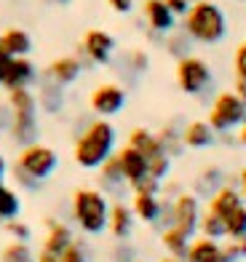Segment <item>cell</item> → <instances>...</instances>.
<instances>
[{"instance_id": "6da1fadb", "label": "cell", "mask_w": 246, "mask_h": 262, "mask_svg": "<svg viewBox=\"0 0 246 262\" xmlns=\"http://www.w3.org/2000/svg\"><path fill=\"white\" fill-rule=\"evenodd\" d=\"M115 145H118V131H115V126L107 118H94V121H88L83 126V131L75 134L73 161L86 171H97L115 152Z\"/></svg>"}, {"instance_id": "7a4b0ae2", "label": "cell", "mask_w": 246, "mask_h": 262, "mask_svg": "<svg viewBox=\"0 0 246 262\" xmlns=\"http://www.w3.org/2000/svg\"><path fill=\"white\" fill-rule=\"evenodd\" d=\"M182 32L193 43L217 46L228 35V16L212 0H195L187 8V14L182 16Z\"/></svg>"}, {"instance_id": "3957f363", "label": "cell", "mask_w": 246, "mask_h": 262, "mask_svg": "<svg viewBox=\"0 0 246 262\" xmlns=\"http://www.w3.org/2000/svg\"><path fill=\"white\" fill-rule=\"evenodd\" d=\"M70 214L83 235H102L107 230L110 198L99 187H78L70 201Z\"/></svg>"}, {"instance_id": "277c9868", "label": "cell", "mask_w": 246, "mask_h": 262, "mask_svg": "<svg viewBox=\"0 0 246 262\" xmlns=\"http://www.w3.org/2000/svg\"><path fill=\"white\" fill-rule=\"evenodd\" d=\"M14 163H16L25 174H30L32 180L46 182V180H51V177H54L56 169H59V152H56L51 145L32 142V145L19 147Z\"/></svg>"}, {"instance_id": "5b68a950", "label": "cell", "mask_w": 246, "mask_h": 262, "mask_svg": "<svg viewBox=\"0 0 246 262\" xmlns=\"http://www.w3.org/2000/svg\"><path fill=\"white\" fill-rule=\"evenodd\" d=\"M243 121H246V102L238 99L233 91H219L212 102L209 118H206L212 131L214 134H228V131L238 128Z\"/></svg>"}, {"instance_id": "8992f818", "label": "cell", "mask_w": 246, "mask_h": 262, "mask_svg": "<svg viewBox=\"0 0 246 262\" xmlns=\"http://www.w3.org/2000/svg\"><path fill=\"white\" fill-rule=\"evenodd\" d=\"M174 78H177V86L187 97H201L212 83V67H209L206 59L187 54L182 59H177V67H174Z\"/></svg>"}, {"instance_id": "52a82bcc", "label": "cell", "mask_w": 246, "mask_h": 262, "mask_svg": "<svg viewBox=\"0 0 246 262\" xmlns=\"http://www.w3.org/2000/svg\"><path fill=\"white\" fill-rule=\"evenodd\" d=\"M169 228H177L180 233H185L187 238H193L198 233V220H201V198L195 193H177L169 201Z\"/></svg>"}, {"instance_id": "ba28073f", "label": "cell", "mask_w": 246, "mask_h": 262, "mask_svg": "<svg viewBox=\"0 0 246 262\" xmlns=\"http://www.w3.org/2000/svg\"><path fill=\"white\" fill-rule=\"evenodd\" d=\"M126 107V89L121 83H99L97 89L88 94V110L97 118H110L118 115Z\"/></svg>"}, {"instance_id": "9c48e42d", "label": "cell", "mask_w": 246, "mask_h": 262, "mask_svg": "<svg viewBox=\"0 0 246 262\" xmlns=\"http://www.w3.org/2000/svg\"><path fill=\"white\" fill-rule=\"evenodd\" d=\"M80 54H83L91 64H110V59L115 54V38L107 30L91 27L83 40H80Z\"/></svg>"}, {"instance_id": "30bf717a", "label": "cell", "mask_w": 246, "mask_h": 262, "mask_svg": "<svg viewBox=\"0 0 246 262\" xmlns=\"http://www.w3.org/2000/svg\"><path fill=\"white\" fill-rule=\"evenodd\" d=\"M80 73H83V62H80V56H73V54H64V56H56L49 62V67L43 70V75L46 80H51L56 83V86H73V83L80 78Z\"/></svg>"}, {"instance_id": "8fae6325", "label": "cell", "mask_w": 246, "mask_h": 262, "mask_svg": "<svg viewBox=\"0 0 246 262\" xmlns=\"http://www.w3.org/2000/svg\"><path fill=\"white\" fill-rule=\"evenodd\" d=\"M35 80H38V70L30 62V56H11L8 70L3 75V83L0 89L14 91V89H32Z\"/></svg>"}, {"instance_id": "7c38bea8", "label": "cell", "mask_w": 246, "mask_h": 262, "mask_svg": "<svg viewBox=\"0 0 246 262\" xmlns=\"http://www.w3.org/2000/svg\"><path fill=\"white\" fill-rule=\"evenodd\" d=\"M115 158H118V166H121V174L128 187L139 185L147 177V158L142 156V152H137L134 147H121L115 150Z\"/></svg>"}, {"instance_id": "4fadbf2b", "label": "cell", "mask_w": 246, "mask_h": 262, "mask_svg": "<svg viewBox=\"0 0 246 262\" xmlns=\"http://www.w3.org/2000/svg\"><path fill=\"white\" fill-rule=\"evenodd\" d=\"M40 137V121H38V113H27V115H11V123H8V139L14 142L16 147H25L38 142Z\"/></svg>"}, {"instance_id": "5bb4252c", "label": "cell", "mask_w": 246, "mask_h": 262, "mask_svg": "<svg viewBox=\"0 0 246 262\" xmlns=\"http://www.w3.org/2000/svg\"><path fill=\"white\" fill-rule=\"evenodd\" d=\"M142 16L147 21V30L158 32V35H169L174 27H177V16L166 8L163 0H145L142 3Z\"/></svg>"}, {"instance_id": "9a60e30c", "label": "cell", "mask_w": 246, "mask_h": 262, "mask_svg": "<svg viewBox=\"0 0 246 262\" xmlns=\"http://www.w3.org/2000/svg\"><path fill=\"white\" fill-rule=\"evenodd\" d=\"M128 209H131L137 222L155 225V222H161L163 201H161L158 193H134V190H131V204H128Z\"/></svg>"}, {"instance_id": "2e32d148", "label": "cell", "mask_w": 246, "mask_h": 262, "mask_svg": "<svg viewBox=\"0 0 246 262\" xmlns=\"http://www.w3.org/2000/svg\"><path fill=\"white\" fill-rule=\"evenodd\" d=\"M75 238L73 228L67 222H59V220H46V238H43V249L40 252L51 254V257H59L64 249L70 246V241Z\"/></svg>"}, {"instance_id": "e0dca14e", "label": "cell", "mask_w": 246, "mask_h": 262, "mask_svg": "<svg viewBox=\"0 0 246 262\" xmlns=\"http://www.w3.org/2000/svg\"><path fill=\"white\" fill-rule=\"evenodd\" d=\"M134 214L131 209H128V204H123V201H115V204H110V217H107V230L110 235L115 238V241H128L134 233Z\"/></svg>"}, {"instance_id": "ac0fdd59", "label": "cell", "mask_w": 246, "mask_h": 262, "mask_svg": "<svg viewBox=\"0 0 246 262\" xmlns=\"http://www.w3.org/2000/svg\"><path fill=\"white\" fill-rule=\"evenodd\" d=\"M217 142V134L206 121H190L182 126V145L187 150H206Z\"/></svg>"}, {"instance_id": "d6986e66", "label": "cell", "mask_w": 246, "mask_h": 262, "mask_svg": "<svg viewBox=\"0 0 246 262\" xmlns=\"http://www.w3.org/2000/svg\"><path fill=\"white\" fill-rule=\"evenodd\" d=\"M35 99H38V110L49 113V115L62 113L64 102H67L64 89L56 86V83H51V80H46V78H40V86H38V91H35Z\"/></svg>"}, {"instance_id": "ffe728a7", "label": "cell", "mask_w": 246, "mask_h": 262, "mask_svg": "<svg viewBox=\"0 0 246 262\" xmlns=\"http://www.w3.org/2000/svg\"><path fill=\"white\" fill-rule=\"evenodd\" d=\"M243 204V198H241V193H238V187H230V185H222L217 193L209 198V209L206 211H212V214H217V217L225 222V217H230L233 211H236L238 206Z\"/></svg>"}, {"instance_id": "44dd1931", "label": "cell", "mask_w": 246, "mask_h": 262, "mask_svg": "<svg viewBox=\"0 0 246 262\" xmlns=\"http://www.w3.org/2000/svg\"><path fill=\"white\" fill-rule=\"evenodd\" d=\"M185 262H225L222 259V244L214 238H193L187 246Z\"/></svg>"}, {"instance_id": "7402d4cb", "label": "cell", "mask_w": 246, "mask_h": 262, "mask_svg": "<svg viewBox=\"0 0 246 262\" xmlns=\"http://www.w3.org/2000/svg\"><path fill=\"white\" fill-rule=\"evenodd\" d=\"M128 147H134L137 152H142L147 161L163 152L161 142H158V134H155V131H150V128H145V126L131 128V134H128Z\"/></svg>"}, {"instance_id": "603a6c76", "label": "cell", "mask_w": 246, "mask_h": 262, "mask_svg": "<svg viewBox=\"0 0 246 262\" xmlns=\"http://www.w3.org/2000/svg\"><path fill=\"white\" fill-rule=\"evenodd\" d=\"M0 46L8 56H30L32 51V38L27 30L21 27H8L6 32H0Z\"/></svg>"}, {"instance_id": "cb8c5ba5", "label": "cell", "mask_w": 246, "mask_h": 262, "mask_svg": "<svg viewBox=\"0 0 246 262\" xmlns=\"http://www.w3.org/2000/svg\"><path fill=\"white\" fill-rule=\"evenodd\" d=\"M97 171H99V190H102L104 195H107V193H118V190L126 185L123 174H121V166H118V158H115V152L99 166Z\"/></svg>"}, {"instance_id": "d4e9b609", "label": "cell", "mask_w": 246, "mask_h": 262, "mask_svg": "<svg viewBox=\"0 0 246 262\" xmlns=\"http://www.w3.org/2000/svg\"><path fill=\"white\" fill-rule=\"evenodd\" d=\"M222 185H225V177H222L219 166H206V169H201V171H198V177H195L193 193L195 195H204V198H212Z\"/></svg>"}, {"instance_id": "484cf974", "label": "cell", "mask_w": 246, "mask_h": 262, "mask_svg": "<svg viewBox=\"0 0 246 262\" xmlns=\"http://www.w3.org/2000/svg\"><path fill=\"white\" fill-rule=\"evenodd\" d=\"M155 134H158V142H161V147H163V152H166L169 158L182 156V150H185V145H182V126L177 121L163 123V128L155 131Z\"/></svg>"}, {"instance_id": "4316f807", "label": "cell", "mask_w": 246, "mask_h": 262, "mask_svg": "<svg viewBox=\"0 0 246 262\" xmlns=\"http://www.w3.org/2000/svg\"><path fill=\"white\" fill-rule=\"evenodd\" d=\"M21 214V195L16 187L6 185V180L0 182V222L14 220Z\"/></svg>"}, {"instance_id": "83f0119b", "label": "cell", "mask_w": 246, "mask_h": 262, "mask_svg": "<svg viewBox=\"0 0 246 262\" xmlns=\"http://www.w3.org/2000/svg\"><path fill=\"white\" fill-rule=\"evenodd\" d=\"M161 244H163V249H166V254H169V257L185 262L187 246H190V238H187L185 233H180L177 228H163V233H161Z\"/></svg>"}, {"instance_id": "f1b7e54d", "label": "cell", "mask_w": 246, "mask_h": 262, "mask_svg": "<svg viewBox=\"0 0 246 262\" xmlns=\"http://www.w3.org/2000/svg\"><path fill=\"white\" fill-rule=\"evenodd\" d=\"M0 262H35V252L25 241H8L0 249Z\"/></svg>"}, {"instance_id": "f546056e", "label": "cell", "mask_w": 246, "mask_h": 262, "mask_svg": "<svg viewBox=\"0 0 246 262\" xmlns=\"http://www.w3.org/2000/svg\"><path fill=\"white\" fill-rule=\"evenodd\" d=\"M198 233H201L204 238H214V241H219V238H225V222H222L217 214H212V211H201Z\"/></svg>"}, {"instance_id": "4dcf8cb0", "label": "cell", "mask_w": 246, "mask_h": 262, "mask_svg": "<svg viewBox=\"0 0 246 262\" xmlns=\"http://www.w3.org/2000/svg\"><path fill=\"white\" fill-rule=\"evenodd\" d=\"M190 38H187L185 32H169V35H163V46H166V54L169 56H174V59H182V56H187L190 54Z\"/></svg>"}, {"instance_id": "1f68e13d", "label": "cell", "mask_w": 246, "mask_h": 262, "mask_svg": "<svg viewBox=\"0 0 246 262\" xmlns=\"http://www.w3.org/2000/svg\"><path fill=\"white\" fill-rule=\"evenodd\" d=\"M56 259L59 262H91V249H88V244L83 241V238H73L70 246Z\"/></svg>"}, {"instance_id": "d6a6232c", "label": "cell", "mask_w": 246, "mask_h": 262, "mask_svg": "<svg viewBox=\"0 0 246 262\" xmlns=\"http://www.w3.org/2000/svg\"><path fill=\"white\" fill-rule=\"evenodd\" d=\"M171 163H174V158H169L166 152H161V156H155V158H150L147 161V177H153V180H158L161 185L169 180V174H171Z\"/></svg>"}, {"instance_id": "836d02e7", "label": "cell", "mask_w": 246, "mask_h": 262, "mask_svg": "<svg viewBox=\"0 0 246 262\" xmlns=\"http://www.w3.org/2000/svg\"><path fill=\"white\" fill-rule=\"evenodd\" d=\"M225 235L228 238H243L246 235V204H241L230 217H225Z\"/></svg>"}, {"instance_id": "e575fe53", "label": "cell", "mask_w": 246, "mask_h": 262, "mask_svg": "<svg viewBox=\"0 0 246 262\" xmlns=\"http://www.w3.org/2000/svg\"><path fill=\"white\" fill-rule=\"evenodd\" d=\"M3 230L11 235V241H25L30 244V238H32V228L21 220V217H14V220H6L3 222Z\"/></svg>"}, {"instance_id": "d590c367", "label": "cell", "mask_w": 246, "mask_h": 262, "mask_svg": "<svg viewBox=\"0 0 246 262\" xmlns=\"http://www.w3.org/2000/svg\"><path fill=\"white\" fill-rule=\"evenodd\" d=\"M222 259L225 262L246 259V235L243 238H228V244H222Z\"/></svg>"}, {"instance_id": "8d00e7d4", "label": "cell", "mask_w": 246, "mask_h": 262, "mask_svg": "<svg viewBox=\"0 0 246 262\" xmlns=\"http://www.w3.org/2000/svg\"><path fill=\"white\" fill-rule=\"evenodd\" d=\"M126 67L131 70L134 75L147 73V67H150V56H147V51H142V49L128 51V54H126Z\"/></svg>"}, {"instance_id": "74e56055", "label": "cell", "mask_w": 246, "mask_h": 262, "mask_svg": "<svg viewBox=\"0 0 246 262\" xmlns=\"http://www.w3.org/2000/svg\"><path fill=\"white\" fill-rule=\"evenodd\" d=\"M8 171H11V180H14V182H16V185H19L21 190H27V193H35V190H40V187H43V182H38V180H32V177H30V174H25V171H21V169H19L16 163L11 166Z\"/></svg>"}, {"instance_id": "f35d334b", "label": "cell", "mask_w": 246, "mask_h": 262, "mask_svg": "<svg viewBox=\"0 0 246 262\" xmlns=\"http://www.w3.org/2000/svg\"><path fill=\"white\" fill-rule=\"evenodd\" d=\"M110 257H113V262H139L137 254H134V249L128 246V241H118V244H115Z\"/></svg>"}, {"instance_id": "ab89813d", "label": "cell", "mask_w": 246, "mask_h": 262, "mask_svg": "<svg viewBox=\"0 0 246 262\" xmlns=\"http://www.w3.org/2000/svg\"><path fill=\"white\" fill-rule=\"evenodd\" d=\"M233 67H236V78H243V80H246V43H241L238 49H236Z\"/></svg>"}, {"instance_id": "60d3db41", "label": "cell", "mask_w": 246, "mask_h": 262, "mask_svg": "<svg viewBox=\"0 0 246 262\" xmlns=\"http://www.w3.org/2000/svg\"><path fill=\"white\" fill-rule=\"evenodd\" d=\"M163 3H166V8L171 11L174 16H185L187 8H190V3H187V0H163Z\"/></svg>"}, {"instance_id": "b9f144b4", "label": "cell", "mask_w": 246, "mask_h": 262, "mask_svg": "<svg viewBox=\"0 0 246 262\" xmlns=\"http://www.w3.org/2000/svg\"><path fill=\"white\" fill-rule=\"evenodd\" d=\"M107 6L115 14H131L134 11V0H107Z\"/></svg>"}, {"instance_id": "7bdbcfd3", "label": "cell", "mask_w": 246, "mask_h": 262, "mask_svg": "<svg viewBox=\"0 0 246 262\" xmlns=\"http://www.w3.org/2000/svg\"><path fill=\"white\" fill-rule=\"evenodd\" d=\"M8 123H11L8 104H6V102H0V131H8Z\"/></svg>"}, {"instance_id": "ee69618b", "label": "cell", "mask_w": 246, "mask_h": 262, "mask_svg": "<svg viewBox=\"0 0 246 262\" xmlns=\"http://www.w3.org/2000/svg\"><path fill=\"white\" fill-rule=\"evenodd\" d=\"M233 94H236L238 99L246 102V80H243V78H236V89H233Z\"/></svg>"}, {"instance_id": "f6af8a7d", "label": "cell", "mask_w": 246, "mask_h": 262, "mask_svg": "<svg viewBox=\"0 0 246 262\" xmlns=\"http://www.w3.org/2000/svg\"><path fill=\"white\" fill-rule=\"evenodd\" d=\"M6 174H8V161H6L3 152H0V182L6 180Z\"/></svg>"}, {"instance_id": "bcb514c9", "label": "cell", "mask_w": 246, "mask_h": 262, "mask_svg": "<svg viewBox=\"0 0 246 262\" xmlns=\"http://www.w3.org/2000/svg\"><path fill=\"white\" fill-rule=\"evenodd\" d=\"M238 193H241V198H243V204H246V169L241 171V185H238Z\"/></svg>"}, {"instance_id": "7dc6e473", "label": "cell", "mask_w": 246, "mask_h": 262, "mask_svg": "<svg viewBox=\"0 0 246 262\" xmlns=\"http://www.w3.org/2000/svg\"><path fill=\"white\" fill-rule=\"evenodd\" d=\"M35 262H59V259L51 257V254H46V252H40V254H35Z\"/></svg>"}, {"instance_id": "c3c4849f", "label": "cell", "mask_w": 246, "mask_h": 262, "mask_svg": "<svg viewBox=\"0 0 246 262\" xmlns=\"http://www.w3.org/2000/svg\"><path fill=\"white\" fill-rule=\"evenodd\" d=\"M8 62H11V56L0 59V83H3V75H6V70H8Z\"/></svg>"}, {"instance_id": "681fc988", "label": "cell", "mask_w": 246, "mask_h": 262, "mask_svg": "<svg viewBox=\"0 0 246 262\" xmlns=\"http://www.w3.org/2000/svg\"><path fill=\"white\" fill-rule=\"evenodd\" d=\"M238 142H241V145L246 147V121L238 126Z\"/></svg>"}, {"instance_id": "f907efd6", "label": "cell", "mask_w": 246, "mask_h": 262, "mask_svg": "<svg viewBox=\"0 0 246 262\" xmlns=\"http://www.w3.org/2000/svg\"><path fill=\"white\" fill-rule=\"evenodd\" d=\"M49 3H56V6H67L70 0H49Z\"/></svg>"}, {"instance_id": "816d5d0a", "label": "cell", "mask_w": 246, "mask_h": 262, "mask_svg": "<svg viewBox=\"0 0 246 262\" xmlns=\"http://www.w3.org/2000/svg\"><path fill=\"white\" fill-rule=\"evenodd\" d=\"M3 56H8V54H6V51H3V46H0V59H3Z\"/></svg>"}, {"instance_id": "f5cc1de1", "label": "cell", "mask_w": 246, "mask_h": 262, "mask_svg": "<svg viewBox=\"0 0 246 262\" xmlns=\"http://www.w3.org/2000/svg\"><path fill=\"white\" fill-rule=\"evenodd\" d=\"M187 3H195V0H187Z\"/></svg>"}, {"instance_id": "db71d44e", "label": "cell", "mask_w": 246, "mask_h": 262, "mask_svg": "<svg viewBox=\"0 0 246 262\" xmlns=\"http://www.w3.org/2000/svg\"><path fill=\"white\" fill-rule=\"evenodd\" d=\"M241 3H246V0H241Z\"/></svg>"}]
</instances>
